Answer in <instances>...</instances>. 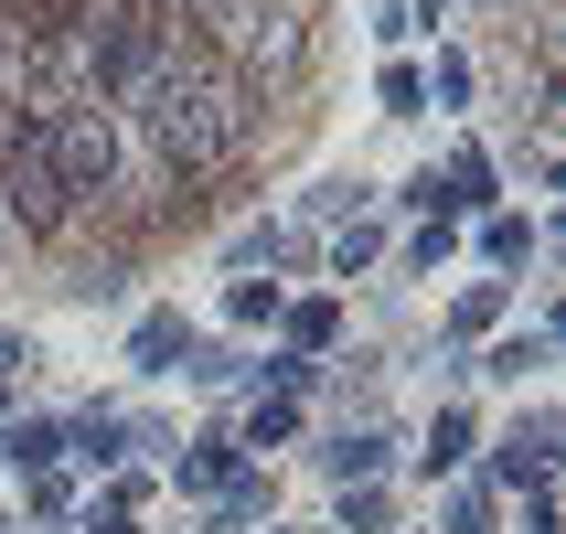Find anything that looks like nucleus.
I'll list each match as a JSON object with an SVG mask.
<instances>
[{"instance_id":"c85d7f7f","label":"nucleus","mask_w":566,"mask_h":534,"mask_svg":"<svg viewBox=\"0 0 566 534\" xmlns=\"http://www.w3.org/2000/svg\"><path fill=\"white\" fill-rule=\"evenodd\" d=\"M22 75H32V32L0 22V96H22Z\"/></svg>"},{"instance_id":"f03ea898","label":"nucleus","mask_w":566,"mask_h":534,"mask_svg":"<svg viewBox=\"0 0 566 534\" xmlns=\"http://www.w3.org/2000/svg\"><path fill=\"white\" fill-rule=\"evenodd\" d=\"M22 139L54 160V182L75 203H96V192L118 182V160H128L118 107H96V96H22Z\"/></svg>"},{"instance_id":"f3484780","label":"nucleus","mask_w":566,"mask_h":534,"mask_svg":"<svg viewBox=\"0 0 566 534\" xmlns=\"http://www.w3.org/2000/svg\"><path fill=\"white\" fill-rule=\"evenodd\" d=\"M224 268H300V235L289 224H235L224 235Z\"/></svg>"},{"instance_id":"4be33fe9","label":"nucleus","mask_w":566,"mask_h":534,"mask_svg":"<svg viewBox=\"0 0 566 534\" xmlns=\"http://www.w3.org/2000/svg\"><path fill=\"white\" fill-rule=\"evenodd\" d=\"M182 375H192V385H247V375H256V353H235V343H192V353H182Z\"/></svg>"},{"instance_id":"b1692460","label":"nucleus","mask_w":566,"mask_h":534,"mask_svg":"<svg viewBox=\"0 0 566 534\" xmlns=\"http://www.w3.org/2000/svg\"><path fill=\"white\" fill-rule=\"evenodd\" d=\"M375 107H385V118H428V75H417V64H385V75H375Z\"/></svg>"},{"instance_id":"c756f323","label":"nucleus","mask_w":566,"mask_h":534,"mask_svg":"<svg viewBox=\"0 0 566 534\" xmlns=\"http://www.w3.org/2000/svg\"><path fill=\"white\" fill-rule=\"evenodd\" d=\"M396 203H407V214H449V182H439V160H428V171H407V192H396Z\"/></svg>"},{"instance_id":"39448f33","label":"nucleus","mask_w":566,"mask_h":534,"mask_svg":"<svg viewBox=\"0 0 566 534\" xmlns=\"http://www.w3.org/2000/svg\"><path fill=\"white\" fill-rule=\"evenodd\" d=\"M385 460H396V428H385V417H364V428L343 417V428L321 439V471L343 481V492H353V481H385Z\"/></svg>"},{"instance_id":"9d476101","label":"nucleus","mask_w":566,"mask_h":534,"mask_svg":"<svg viewBox=\"0 0 566 534\" xmlns=\"http://www.w3.org/2000/svg\"><path fill=\"white\" fill-rule=\"evenodd\" d=\"M471 449H481V428H471L460 407H439V417H428V439H417V471H428V481H449L460 460H471Z\"/></svg>"},{"instance_id":"a211bd4d","label":"nucleus","mask_w":566,"mask_h":534,"mask_svg":"<svg viewBox=\"0 0 566 534\" xmlns=\"http://www.w3.org/2000/svg\"><path fill=\"white\" fill-rule=\"evenodd\" d=\"M503 311H513V289H503V279H471L460 300H449V332H460V343H481V332H503Z\"/></svg>"},{"instance_id":"dca6fc26","label":"nucleus","mask_w":566,"mask_h":534,"mask_svg":"<svg viewBox=\"0 0 566 534\" xmlns=\"http://www.w3.org/2000/svg\"><path fill=\"white\" fill-rule=\"evenodd\" d=\"M439 182H449V224H460V214H492V182H503V171H492V150H460Z\"/></svg>"},{"instance_id":"aec40b11","label":"nucleus","mask_w":566,"mask_h":534,"mask_svg":"<svg viewBox=\"0 0 566 534\" xmlns=\"http://www.w3.org/2000/svg\"><path fill=\"white\" fill-rule=\"evenodd\" d=\"M279 311H289V289H279V279H235V289H224V321H235V332H268Z\"/></svg>"},{"instance_id":"ddd939ff","label":"nucleus","mask_w":566,"mask_h":534,"mask_svg":"<svg viewBox=\"0 0 566 534\" xmlns=\"http://www.w3.org/2000/svg\"><path fill=\"white\" fill-rule=\"evenodd\" d=\"M300 439V396H268V385H256V407L235 417V449H289Z\"/></svg>"},{"instance_id":"6e6552de","label":"nucleus","mask_w":566,"mask_h":534,"mask_svg":"<svg viewBox=\"0 0 566 534\" xmlns=\"http://www.w3.org/2000/svg\"><path fill=\"white\" fill-rule=\"evenodd\" d=\"M64 449H75V460H96V471H118L128 449H139V428H128L118 407H86V417H64Z\"/></svg>"},{"instance_id":"4468645a","label":"nucleus","mask_w":566,"mask_h":534,"mask_svg":"<svg viewBox=\"0 0 566 534\" xmlns=\"http://www.w3.org/2000/svg\"><path fill=\"white\" fill-rule=\"evenodd\" d=\"M481 256H492V268H524V256H545V224L492 203V214H481Z\"/></svg>"},{"instance_id":"f704fd0d","label":"nucleus","mask_w":566,"mask_h":534,"mask_svg":"<svg viewBox=\"0 0 566 534\" xmlns=\"http://www.w3.org/2000/svg\"><path fill=\"white\" fill-rule=\"evenodd\" d=\"M268 534H300V524H268Z\"/></svg>"},{"instance_id":"bb28decb","label":"nucleus","mask_w":566,"mask_h":534,"mask_svg":"<svg viewBox=\"0 0 566 534\" xmlns=\"http://www.w3.org/2000/svg\"><path fill=\"white\" fill-rule=\"evenodd\" d=\"M118 289H128V256H96V268L64 279V300H118Z\"/></svg>"},{"instance_id":"6ab92c4d","label":"nucleus","mask_w":566,"mask_h":534,"mask_svg":"<svg viewBox=\"0 0 566 534\" xmlns=\"http://www.w3.org/2000/svg\"><path fill=\"white\" fill-rule=\"evenodd\" d=\"M54 449H64L54 417H11V428H0V460H22V471H54Z\"/></svg>"},{"instance_id":"393cba45","label":"nucleus","mask_w":566,"mask_h":534,"mask_svg":"<svg viewBox=\"0 0 566 534\" xmlns=\"http://www.w3.org/2000/svg\"><path fill=\"white\" fill-rule=\"evenodd\" d=\"M449 256H460V224H449V214H428V224L407 235V268H417V279H439Z\"/></svg>"},{"instance_id":"1a4fd4ad","label":"nucleus","mask_w":566,"mask_h":534,"mask_svg":"<svg viewBox=\"0 0 566 534\" xmlns=\"http://www.w3.org/2000/svg\"><path fill=\"white\" fill-rule=\"evenodd\" d=\"M556 364V321H535V332H503V343L481 353L471 375H492V385H524V375H545Z\"/></svg>"},{"instance_id":"e433bc0d","label":"nucleus","mask_w":566,"mask_h":534,"mask_svg":"<svg viewBox=\"0 0 566 534\" xmlns=\"http://www.w3.org/2000/svg\"><path fill=\"white\" fill-rule=\"evenodd\" d=\"M0 534H11V524H0Z\"/></svg>"},{"instance_id":"7ed1b4c3","label":"nucleus","mask_w":566,"mask_h":534,"mask_svg":"<svg viewBox=\"0 0 566 534\" xmlns=\"http://www.w3.org/2000/svg\"><path fill=\"white\" fill-rule=\"evenodd\" d=\"M0 192H11V224H22L32 247H64V235H75V192L54 182V160L32 150V139H11V160H0Z\"/></svg>"},{"instance_id":"20e7f679","label":"nucleus","mask_w":566,"mask_h":534,"mask_svg":"<svg viewBox=\"0 0 566 534\" xmlns=\"http://www.w3.org/2000/svg\"><path fill=\"white\" fill-rule=\"evenodd\" d=\"M556 439H566V417L556 407H524L492 439V492H524V481H556Z\"/></svg>"},{"instance_id":"2eb2a0df","label":"nucleus","mask_w":566,"mask_h":534,"mask_svg":"<svg viewBox=\"0 0 566 534\" xmlns=\"http://www.w3.org/2000/svg\"><path fill=\"white\" fill-rule=\"evenodd\" d=\"M503 524V492H492V481H449L439 492V534H492Z\"/></svg>"},{"instance_id":"7c9ffc66","label":"nucleus","mask_w":566,"mask_h":534,"mask_svg":"<svg viewBox=\"0 0 566 534\" xmlns=\"http://www.w3.org/2000/svg\"><path fill=\"white\" fill-rule=\"evenodd\" d=\"M513 503H524V534H556V481H524Z\"/></svg>"},{"instance_id":"412c9836","label":"nucleus","mask_w":566,"mask_h":534,"mask_svg":"<svg viewBox=\"0 0 566 534\" xmlns=\"http://www.w3.org/2000/svg\"><path fill=\"white\" fill-rule=\"evenodd\" d=\"M364 268H385V224H364V214H353L343 235H332V279H364Z\"/></svg>"},{"instance_id":"473e14b6","label":"nucleus","mask_w":566,"mask_h":534,"mask_svg":"<svg viewBox=\"0 0 566 534\" xmlns=\"http://www.w3.org/2000/svg\"><path fill=\"white\" fill-rule=\"evenodd\" d=\"M86 534H139V524H128V503H96V513H86Z\"/></svg>"},{"instance_id":"cd10ccee","label":"nucleus","mask_w":566,"mask_h":534,"mask_svg":"<svg viewBox=\"0 0 566 534\" xmlns=\"http://www.w3.org/2000/svg\"><path fill=\"white\" fill-rule=\"evenodd\" d=\"M353 203H364V182H311V192H300V214H311V224H343Z\"/></svg>"},{"instance_id":"423d86ee","label":"nucleus","mask_w":566,"mask_h":534,"mask_svg":"<svg viewBox=\"0 0 566 534\" xmlns=\"http://www.w3.org/2000/svg\"><path fill=\"white\" fill-rule=\"evenodd\" d=\"M235 471H247V449H235V428H203L192 449H171V492H224Z\"/></svg>"},{"instance_id":"9b49d317","label":"nucleus","mask_w":566,"mask_h":534,"mask_svg":"<svg viewBox=\"0 0 566 534\" xmlns=\"http://www.w3.org/2000/svg\"><path fill=\"white\" fill-rule=\"evenodd\" d=\"M279 332H289L279 353H311V364H321V353L343 343V300H289V311H279Z\"/></svg>"},{"instance_id":"f257e3e1","label":"nucleus","mask_w":566,"mask_h":534,"mask_svg":"<svg viewBox=\"0 0 566 534\" xmlns=\"http://www.w3.org/2000/svg\"><path fill=\"white\" fill-rule=\"evenodd\" d=\"M118 118L192 182V171H224V160L256 139V86L247 75H192V54H182V64H160L150 86H128Z\"/></svg>"},{"instance_id":"f8f14e48","label":"nucleus","mask_w":566,"mask_h":534,"mask_svg":"<svg viewBox=\"0 0 566 534\" xmlns=\"http://www.w3.org/2000/svg\"><path fill=\"white\" fill-rule=\"evenodd\" d=\"M268 503H279V492H268V481H256V471H235V481H224V492H203V534H247V524H256V513H268Z\"/></svg>"},{"instance_id":"a878e982","label":"nucleus","mask_w":566,"mask_h":534,"mask_svg":"<svg viewBox=\"0 0 566 534\" xmlns=\"http://www.w3.org/2000/svg\"><path fill=\"white\" fill-rule=\"evenodd\" d=\"M396 524V492H385V481H353L343 492V534H385Z\"/></svg>"},{"instance_id":"5701e85b","label":"nucleus","mask_w":566,"mask_h":534,"mask_svg":"<svg viewBox=\"0 0 566 534\" xmlns=\"http://www.w3.org/2000/svg\"><path fill=\"white\" fill-rule=\"evenodd\" d=\"M428 75V107H471V54L460 43H439V64H417Z\"/></svg>"},{"instance_id":"c9c22d12","label":"nucleus","mask_w":566,"mask_h":534,"mask_svg":"<svg viewBox=\"0 0 566 534\" xmlns=\"http://www.w3.org/2000/svg\"><path fill=\"white\" fill-rule=\"evenodd\" d=\"M0 396H11V385H0Z\"/></svg>"},{"instance_id":"0eeeda50","label":"nucleus","mask_w":566,"mask_h":534,"mask_svg":"<svg viewBox=\"0 0 566 534\" xmlns=\"http://www.w3.org/2000/svg\"><path fill=\"white\" fill-rule=\"evenodd\" d=\"M192 353V321L182 311H139V332H128V375H182Z\"/></svg>"},{"instance_id":"2f4dec72","label":"nucleus","mask_w":566,"mask_h":534,"mask_svg":"<svg viewBox=\"0 0 566 534\" xmlns=\"http://www.w3.org/2000/svg\"><path fill=\"white\" fill-rule=\"evenodd\" d=\"M32 513H75V481H64V471H32Z\"/></svg>"},{"instance_id":"72a5a7b5","label":"nucleus","mask_w":566,"mask_h":534,"mask_svg":"<svg viewBox=\"0 0 566 534\" xmlns=\"http://www.w3.org/2000/svg\"><path fill=\"white\" fill-rule=\"evenodd\" d=\"M22 364H32V343H22V332H0V385L22 375Z\"/></svg>"}]
</instances>
